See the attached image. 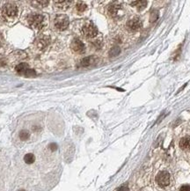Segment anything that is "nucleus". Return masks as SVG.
<instances>
[{
  "label": "nucleus",
  "instance_id": "9",
  "mask_svg": "<svg viewBox=\"0 0 190 191\" xmlns=\"http://www.w3.org/2000/svg\"><path fill=\"white\" fill-rule=\"evenodd\" d=\"M71 50L77 54H83L85 51V47L83 42L78 39H74L71 42Z\"/></svg>",
  "mask_w": 190,
  "mask_h": 191
},
{
  "label": "nucleus",
  "instance_id": "20",
  "mask_svg": "<svg viewBox=\"0 0 190 191\" xmlns=\"http://www.w3.org/2000/svg\"><path fill=\"white\" fill-rule=\"evenodd\" d=\"M179 191H190V186L189 185H183L180 187Z\"/></svg>",
  "mask_w": 190,
  "mask_h": 191
},
{
  "label": "nucleus",
  "instance_id": "21",
  "mask_svg": "<svg viewBox=\"0 0 190 191\" xmlns=\"http://www.w3.org/2000/svg\"><path fill=\"white\" fill-rule=\"evenodd\" d=\"M49 149H50L52 151H56V150L57 149V145L56 144H49Z\"/></svg>",
  "mask_w": 190,
  "mask_h": 191
},
{
  "label": "nucleus",
  "instance_id": "3",
  "mask_svg": "<svg viewBox=\"0 0 190 191\" xmlns=\"http://www.w3.org/2000/svg\"><path fill=\"white\" fill-rule=\"evenodd\" d=\"M81 33L84 37L87 39H93L98 35V29L92 22H89L83 26L81 29Z\"/></svg>",
  "mask_w": 190,
  "mask_h": 191
},
{
  "label": "nucleus",
  "instance_id": "22",
  "mask_svg": "<svg viewBox=\"0 0 190 191\" xmlns=\"http://www.w3.org/2000/svg\"><path fill=\"white\" fill-rule=\"evenodd\" d=\"M117 191H129V187H126V186H122V187H119L117 189Z\"/></svg>",
  "mask_w": 190,
  "mask_h": 191
},
{
  "label": "nucleus",
  "instance_id": "11",
  "mask_svg": "<svg viewBox=\"0 0 190 191\" xmlns=\"http://www.w3.org/2000/svg\"><path fill=\"white\" fill-rule=\"evenodd\" d=\"M179 147L184 151H190V137H182L179 141Z\"/></svg>",
  "mask_w": 190,
  "mask_h": 191
},
{
  "label": "nucleus",
  "instance_id": "16",
  "mask_svg": "<svg viewBox=\"0 0 190 191\" xmlns=\"http://www.w3.org/2000/svg\"><path fill=\"white\" fill-rule=\"evenodd\" d=\"M19 136H20V138L21 140L25 141V140H27V139L29 138V137H30V133H29L28 130L23 129V130H21V131L20 132Z\"/></svg>",
  "mask_w": 190,
  "mask_h": 191
},
{
  "label": "nucleus",
  "instance_id": "13",
  "mask_svg": "<svg viewBox=\"0 0 190 191\" xmlns=\"http://www.w3.org/2000/svg\"><path fill=\"white\" fill-rule=\"evenodd\" d=\"M71 3L72 1H55V6L60 10H67Z\"/></svg>",
  "mask_w": 190,
  "mask_h": 191
},
{
  "label": "nucleus",
  "instance_id": "4",
  "mask_svg": "<svg viewBox=\"0 0 190 191\" xmlns=\"http://www.w3.org/2000/svg\"><path fill=\"white\" fill-rule=\"evenodd\" d=\"M69 18L67 15L65 14H59L56 17L55 21H54V25L55 28L59 30V31H64L65 30L68 26H69Z\"/></svg>",
  "mask_w": 190,
  "mask_h": 191
},
{
  "label": "nucleus",
  "instance_id": "5",
  "mask_svg": "<svg viewBox=\"0 0 190 191\" xmlns=\"http://www.w3.org/2000/svg\"><path fill=\"white\" fill-rule=\"evenodd\" d=\"M170 180H171V177H170V173L166 171H161L158 173L157 177H156V181L157 183L162 187H167L169 184H170Z\"/></svg>",
  "mask_w": 190,
  "mask_h": 191
},
{
  "label": "nucleus",
  "instance_id": "19",
  "mask_svg": "<svg viewBox=\"0 0 190 191\" xmlns=\"http://www.w3.org/2000/svg\"><path fill=\"white\" fill-rule=\"evenodd\" d=\"M33 3L38 4L37 7H39V8L45 7V6H47L49 5V1H35V2H33Z\"/></svg>",
  "mask_w": 190,
  "mask_h": 191
},
{
  "label": "nucleus",
  "instance_id": "10",
  "mask_svg": "<svg viewBox=\"0 0 190 191\" xmlns=\"http://www.w3.org/2000/svg\"><path fill=\"white\" fill-rule=\"evenodd\" d=\"M96 62H97L96 57H85V58H83L81 60L80 65L82 67H89V66L94 64Z\"/></svg>",
  "mask_w": 190,
  "mask_h": 191
},
{
  "label": "nucleus",
  "instance_id": "23",
  "mask_svg": "<svg viewBox=\"0 0 190 191\" xmlns=\"http://www.w3.org/2000/svg\"><path fill=\"white\" fill-rule=\"evenodd\" d=\"M20 191H26V190H25V189H20Z\"/></svg>",
  "mask_w": 190,
  "mask_h": 191
},
{
  "label": "nucleus",
  "instance_id": "6",
  "mask_svg": "<svg viewBox=\"0 0 190 191\" xmlns=\"http://www.w3.org/2000/svg\"><path fill=\"white\" fill-rule=\"evenodd\" d=\"M108 13L112 18H120L123 16V9L120 4H111L108 6Z\"/></svg>",
  "mask_w": 190,
  "mask_h": 191
},
{
  "label": "nucleus",
  "instance_id": "18",
  "mask_svg": "<svg viewBox=\"0 0 190 191\" xmlns=\"http://www.w3.org/2000/svg\"><path fill=\"white\" fill-rule=\"evenodd\" d=\"M120 53V48L119 47H114L110 50V57H115Z\"/></svg>",
  "mask_w": 190,
  "mask_h": 191
},
{
  "label": "nucleus",
  "instance_id": "17",
  "mask_svg": "<svg viewBox=\"0 0 190 191\" xmlns=\"http://www.w3.org/2000/svg\"><path fill=\"white\" fill-rule=\"evenodd\" d=\"M86 8H87V6H86L85 3H83V2H78V3L77 4V10H78L79 13L85 12V11L86 10Z\"/></svg>",
  "mask_w": 190,
  "mask_h": 191
},
{
  "label": "nucleus",
  "instance_id": "15",
  "mask_svg": "<svg viewBox=\"0 0 190 191\" xmlns=\"http://www.w3.org/2000/svg\"><path fill=\"white\" fill-rule=\"evenodd\" d=\"M35 160V157L33 153H28L25 155L24 157V161L27 163V164H33Z\"/></svg>",
  "mask_w": 190,
  "mask_h": 191
},
{
  "label": "nucleus",
  "instance_id": "8",
  "mask_svg": "<svg viewBox=\"0 0 190 191\" xmlns=\"http://www.w3.org/2000/svg\"><path fill=\"white\" fill-rule=\"evenodd\" d=\"M143 26V23H142V21L137 18V17H135V18H132L130 19L128 22H127V27L128 28L132 31V32H135V31H137L139 30Z\"/></svg>",
  "mask_w": 190,
  "mask_h": 191
},
{
  "label": "nucleus",
  "instance_id": "14",
  "mask_svg": "<svg viewBox=\"0 0 190 191\" xmlns=\"http://www.w3.org/2000/svg\"><path fill=\"white\" fill-rule=\"evenodd\" d=\"M133 6H136L139 11L143 10L146 6H147V1H135L131 3Z\"/></svg>",
  "mask_w": 190,
  "mask_h": 191
},
{
  "label": "nucleus",
  "instance_id": "7",
  "mask_svg": "<svg viewBox=\"0 0 190 191\" xmlns=\"http://www.w3.org/2000/svg\"><path fill=\"white\" fill-rule=\"evenodd\" d=\"M49 42H50V38L47 35H42L35 41V48L38 51H43L49 45Z\"/></svg>",
  "mask_w": 190,
  "mask_h": 191
},
{
  "label": "nucleus",
  "instance_id": "12",
  "mask_svg": "<svg viewBox=\"0 0 190 191\" xmlns=\"http://www.w3.org/2000/svg\"><path fill=\"white\" fill-rule=\"evenodd\" d=\"M28 69H29V67H28V65L27 64L21 63V64H18V65L16 66L15 71H16V72H17L18 74H20V75H26V73H27V71H28Z\"/></svg>",
  "mask_w": 190,
  "mask_h": 191
},
{
  "label": "nucleus",
  "instance_id": "1",
  "mask_svg": "<svg viewBox=\"0 0 190 191\" xmlns=\"http://www.w3.org/2000/svg\"><path fill=\"white\" fill-rule=\"evenodd\" d=\"M28 23L32 28L40 30L45 27V24H46L45 17L43 15L38 14V13L31 14L28 17Z\"/></svg>",
  "mask_w": 190,
  "mask_h": 191
},
{
  "label": "nucleus",
  "instance_id": "2",
  "mask_svg": "<svg viewBox=\"0 0 190 191\" xmlns=\"http://www.w3.org/2000/svg\"><path fill=\"white\" fill-rule=\"evenodd\" d=\"M2 13L5 19L13 20L18 14V7L14 3H7L2 9Z\"/></svg>",
  "mask_w": 190,
  "mask_h": 191
}]
</instances>
